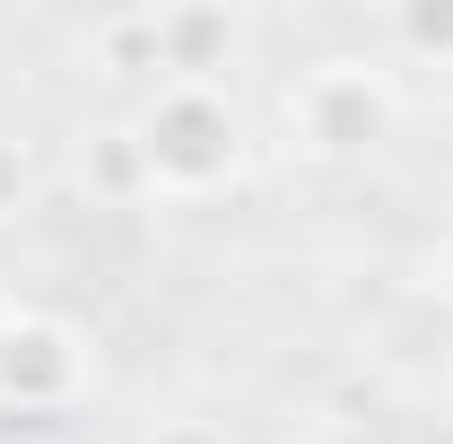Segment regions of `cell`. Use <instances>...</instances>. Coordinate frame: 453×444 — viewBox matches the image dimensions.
Segmentation results:
<instances>
[{"mask_svg": "<svg viewBox=\"0 0 453 444\" xmlns=\"http://www.w3.org/2000/svg\"><path fill=\"white\" fill-rule=\"evenodd\" d=\"M131 140L149 157V192H166V201H210L253 166V131H244L235 96L210 79H166L131 113Z\"/></svg>", "mask_w": 453, "mask_h": 444, "instance_id": "1", "label": "cell"}, {"mask_svg": "<svg viewBox=\"0 0 453 444\" xmlns=\"http://www.w3.org/2000/svg\"><path fill=\"white\" fill-rule=\"evenodd\" d=\"M393 44L410 61L453 70V0H401V9H393Z\"/></svg>", "mask_w": 453, "mask_h": 444, "instance_id": "6", "label": "cell"}, {"mask_svg": "<svg viewBox=\"0 0 453 444\" xmlns=\"http://www.w3.org/2000/svg\"><path fill=\"white\" fill-rule=\"evenodd\" d=\"M445 192H453V157H445Z\"/></svg>", "mask_w": 453, "mask_h": 444, "instance_id": "12", "label": "cell"}, {"mask_svg": "<svg viewBox=\"0 0 453 444\" xmlns=\"http://www.w3.org/2000/svg\"><path fill=\"white\" fill-rule=\"evenodd\" d=\"M96 61H105V70H157V9L96 27Z\"/></svg>", "mask_w": 453, "mask_h": 444, "instance_id": "7", "label": "cell"}, {"mask_svg": "<svg viewBox=\"0 0 453 444\" xmlns=\"http://www.w3.org/2000/svg\"><path fill=\"white\" fill-rule=\"evenodd\" d=\"M88 392V340L53 314H18L0 340V410L18 418H53Z\"/></svg>", "mask_w": 453, "mask_h": 444, "instance_id": "3", "label": "cell"}, {"mask_svg": "<svg viewBox=\"0 0 453 444\" xmlns=\"http://www.w3.org/2000/svg\"><path fill=\"white\" fill-rule=\"evenodd\" d=\"M427 279H436V296H445V305H453V244H445V253H436V262H427Z\"/></svg>", "mask_w": 453, "mask_h": 444, "instance_id": "9", "label": "cell"}, {"mask_svg": "<svg viewBox=\"0 0 453 444\" xmlns=\"http://www.w3.org/2000/svg\"><path fill=\"white\" fill-rule=\"evenodd\" d=\"M401 131V88L375 61H314L288 88V149L314 166H366Z\"/></svg>", "mask_w": 453, "mask_h": 444, "instance_id": "2", "label": "cell"}, {"mask_svg": "<svg viewBox=\"0 0 453 444\" xmlns=\"http://www.w3.org/2000/svg\"><path fill=\"white\" fill-rule=\"evenodd\" d=\"M9 323H18V314H9V296H0V340H9Z\"/></svg>", "mask_w": 453, "mask_h": 444, "instance_id": "11", "label": "cell"}, {"mask_svg": "<svg viewBox=\"0 0 453 444\" xmlns=\"http://www.w3.org/2000/svg\"><path fill=\"white\" fill-rule=\"evenodd\" d=\"M79 183H88V201H113V210H122V201H149V157H140L131 122L79 140Z\"/></svg>", "mask_w": 453, "mask_h": 444, "instance_id": "5", "label": "cell"}, {"mask_svg": "<svg viewBox=\"0 0 453 444\" xmlns=\"http://www.w3.org/2000/svg\"><path fill=\"white\" fill-rule=\"evenodd\" d=\"M9 192H18V157L0 149V201H9Z\"/></svg>", "mask_w": 453, "mask_h": 444, "instance_id": "10", "label": "cell"}, {"mask_svg": "<svg viewBox=\"0 0 453 444\" xmlns=\"http://www.w3.org/2000/svg\"><path fill=\"white\" fill-rule=\"evenodd\" d=\"M226 53H235V18H226V9H210V0L157 9V70H174V79H210Z\"/></svg>", "mask_w": 453, "mask_h": 444, "instance_id": "4", "label": "cell"}, {"mask_svg": "<svg viewBox=\"0 0 453 444\" xmlns=\"http://www.w3.org/2000/svg\"><path fill=\"white\" fill-rule=\"evenodd\" d=\"M157 444H226V436L201 427V418H174V427H157Z\"/></svg>", "mask_w": 453, "mask_h": 444, "instance_id": "8", "label": "cell"}]
</instances>
